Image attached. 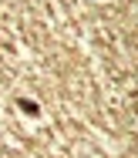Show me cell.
Returning a JSON list of instances; mask_svg holds the SVG:
<instances>
[{"mask_svg":"<svg viewBox=\"0 0 138 158\" xmlns=\"http://www.w3.org/2000/svg\"><path fill=\"white\" fill-rule=\"evenodd\" d=\"M17 108H20L24 114H31V118H37V114H40V104H37L34 98H17Z\"/></svg>","mask_w":138,"mask_h":158,"instance_id":"1","label":"cell"}]
</instances>
